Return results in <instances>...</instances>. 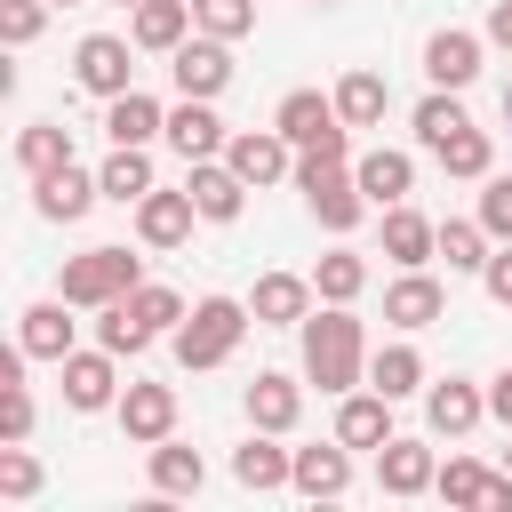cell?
<instances>
[{
	"instance_id": "1",
	"label": "cell",
	"mask_w": 512,
	"mask_h": 512,
	"mask_svg": "<svg viewBox=\"0 0 512 512\" xmlns=\"http://www.w3.org/2000/svg\"><path fill=\"white\" fill-rule=\"evenodd\" d=\"M304 376L320 392H352L368 376V344H360V320L352 304H328V312H304Z\"/></svg>"
},
{
	"instance_id": "2",
	"label": "cell",
	"mask_w": 512,
	"mask_h": 512,
	"mask_svg": "<svg viewBox=\"0 0 512 512\" xmlns=\"http://www.w3.org/2000/svg\"><path fill=\"white\" fill-rule=\"evenodd\" d=\"M248 304H232V296H200L192 312H184V328H176V360L184 368H224L232 352H240V336H248Z\"/></svg>"
},
{
	"instance_id": "3",
	"label": "cell",
	"mask_w": 512,
	"mask_h": 512,
	"mask_svg": "<svg viewBox=\"0 0 512 512\" xmlns=\"http://www.w3.org/2000/svg\"><path fill=\"white\" fill-rule=\"evenodd\" d=\"M272 128L296 144V152H320V160H344V112H336V96H320V88H296V96H280V112H272Z\"/></svg>"
},
{
	"instance_id": "4",
	"label": "cell",
	"mask_w": 512,
	"mask_h": 512,
	"mask_svg": "<svg viewBox=\"0 0 512 512\" xmlns=\"http://www.w3.org/2000/svg\"><path fill=\"white\" fill-rule=\"evenodd\" d=\"M296 184H304V200H312V216H320L328 232H352V224L368 216V192H360V176H352L344 160L304 152V160H296Z\"/></svg>"
},
{
	"instance_id": "5",
	"label": "cell",
	"mask_w": 512,
	"mask_h": 512,
	"mask_svg": "<svg viewBox=\"0 0 512 512\" xmlns=\"http://www.w3.org/2000/svg\"><path fill=\"white\" fill-rule=\"evenodd\" d=\"M128 288H136V256H128V248H88V256L64 264V288H56V296H64L72 312H104V304H120Z\"/></svg>"
},
{
	"instance_id": "6",
	"label": "cell",
	"mask_w": 512,
	"mask_h": 512,
	"mask_svg": "<svg viewBox=\"0 0 512 512\" xmlns=\"http://www.w3.org/2000/svg\"><path fill=\"white\" fill-rule=\"evenodd\" d=\"M128 72H136V64H128V40H112V32H88V40L72 48V80H80L88 96H104V104L136 88Z\"/></svg>"
},
{
	"instance_id": "7",
	"label": "cell",
	"mask_w": 512,
	"mask_h": 512,
	"mask_svg": "<svg viewBox=\"0 0 512 512\" xmlns=\"http://www.w3.org/2000/svg\"><path fill=\"white\" fill-rule=\"evenodd\" d=\"M168 72H176V88H184V96H224V80H232V40L200 32V40L168 48Z\"/></svg>"
},
{
	"instance_id": "8",
	"label": "cell",
	"mask_w": 512,
	"mask_h": 512,
	"mask_svg": "<svg viewBox=\"0 0 512 512\" xmlns=\"http://www.w3.org/2000/svg\"><path fill=\"white\" fill-rule=\"evenodd\" d=\"M96 200H104V184H96L88 168H72V160H64V168H48V176H32V208H40L48 224H80Z\"/></svg>"
},
{
	"instance_id": "9",
	"label": "cell",
	"mask_w": 512,
	"mask_h": 512,
	"mask_svg": "<svg viewBox=\"0 0 512 512\" xmlns=\"http://www.w3.org/2000/svg\"><path fill=\"white\" fill-rule=\"evenodd\" d=\"M184 192H192V208L208 216V224H232L240 208H248V176L232 168V160H192V176H184Z\"/></svg>"
},
{
	"instance_id": "10",
	"label": "cell",
	"mask_w": 512,
	"mask_h": 512,
	"mask_svg": "<svg viewBox=\"0 0 512 512\" xmlns=\"http://www.w3.org/2000/svg\"><path fill=\"white\" fill-rule=\"evenodd\" d=\"M112 360H120V352H104V344H96V352H64V360H56V368H64V400H72V408H120Z\"/></svg>"
},
{
	"instance_id": "11",
	"label": "cell",
	"mask_w": 512,
	"mask_h": 512,
	"mask_svg": "<svg viewBox=\"0 0 512 512\" xmlns=\"http://www.w3.org/2000/svg\"><path fill=\"white\" fill-rule=\"evenodd\" d=\"M288 152H296V144H288V136H280V128H240V136H232V144H224V160H232V168H240V176H248V184H280V176H288V168H296V160H288Z\"/></svg>"
},
{
	"instance_id": "12",
	"label": "cell",
	"mask_w": 512,
	"mask_h": 512,
	"mask_svg": "<svg viewBox=\"0 0 512 512\" xmlns=\"http://www.w3.org/2000/svg\"><path fill=\"white\" fill-rule=\"evenodd\" d=\"M192 216H200L192 192H160V184H152V192L136 200V232H144V248H184V240H192Z\"/></svg>"
},
{
	"instance_id": "13",
	"label": "cell",
	"mask_w": 512,
	"mask_h": 512,
	"mask_svg": "<svg viewBox=\"0 0 512 512\" xmlns=\"http://www.w3.org/2000/svg\"><path fill=\"white\" fill-rule=\"evenodd\" d=\"M440 312H448V296H440V280H432L424 264H408V272L384 288V320H392V328H432Z\"/></svg>"
},
{
	"instance_id": "14",
	"label": "cell",
	"mask_w": 512,
	"mask_h": 512,
	"mask_svg": "<svg viewBox=\"0 0 512 512\" xmlns=\"http://www.w3.org/2000/svg\"><path fill=\"white\" fill-rule=\"evenodd\" d=\"M120 432H128L136 448L168 440V432H176V392H168V384H128V392H120Z\"/></svg>"
},
{
	"instance_id": "15",
	"label": "cell",
	"mask_w": 512,
	"mask_h": 512,
	"mask_svg": "<svg viewBox=\"0 0 512 512\" xmlns=\"http://www.w3.org/2000/svg\"><path fill=\"white\" fill-rule=\"evenodd\" d=\"M376 480H384V496H424V488L440 480V464H432L424 440H400V432H392V440L376 448Z\"/></svg>"
},
{
	"instance_id": "16",
	"label": "cell",
	"mask_w": 512,
	"mask_h": 512,
	"mask_svg": "<svg viewBox=\"0 0 512 512\" xmlns=\"http://www.w3.org/2000/svg\"><path fill=\"white\" fill-rule=\"evenodd\" d=\"M424 80L432 88H472L480 80V32H432L424 40Z\"/></svg>"
},
{
	"instance_id": "17",
	"label": "cell",
	"mask_w": 512,
	"mask_h": 512,
	"mask_svg": "<svg viewBox=\"0 0 512 512\" xmlns=\"http://www.w3.org/2000/svg\"><path fill=\"white\" fill-rule=\"evenodd\" d=\"M168 144H176V152H184V168H192V160H216L232 136H224V120L208 112V96H184V104L168 112Z\"/></svg>"
},
{
	"instance_id": "18",
	"label": "cell",
	"mask_w": 512,
	"mask_h": 512,
	"mask_svg": "<svg viewBox=\"0 0 512 512\" xmlns=\"http://www.w3.org/2000/svg\"><path fill=\"white\" fill-rule=\"evenodd\" d=\"M312 280H296V272H264L256 280V296H248V312H256V328H296L304 312H312Z\"/></svg>"
},
{
	"instance_id": "19",
	"label": "cell",
	"mask_w": 512,
	"mask_h": 512,
	"mask_svg": "<svg viewBox=\"0 0 512 512\" xmlns=\"http://www.w3.org/2000/svg\"><path fill=\"white\" fill-rule=\"evenodd\" d=\"M480 416H488V400H480L464 376H448V384H432V392H424V424H432L440 440H464Z\"/></svg>"
},
{
	"instance_id": "20",
	"label": "cell",
	"mask_w": 512,
	"mask_h": 512,
	"mask_svg": "<svg viewBox=\"0 0 512 512\" xmlns=\"http://www.w3.org/2000/svg\"><path fill=\"white\" fill-rule=\"evenodd\" d=\"M336 440H344V448H384V440H392V400H384L376 384H368V392H344Z\"/></svg>"
},
{
	"instance_id": "21",
	"label": "cell",
	"mask_w": 512,
	"mask_h": 512,
	"mask_svg": "<svg viewBox=\"0 0 512 512\" xmlns=\"http://www.w3.org/2000/svg\"><path fill=\"white\" fill-rule=\"evenodd\" d=\"M352 176H360L368 208H400V200H408V184H416V160H408V152H384V144H376V152H360V168H352Z\"/></svg>"
},
{
	"instance_id": "22",
	"label": "cell",
	"mask_w": 512,
	"mask_h": 512,
	"mask_svg": "<svg viewBox=\"0 0 512 512\" xmlns=\"http://www.w3.org/2000/svg\"><path fill=\"white\" fill-rule=\"evenodd\" d=\"M384 256L408 272V264H432L440 256V224L416 216V208H384Z\"/></svg>"
},
{
	"instance_id": "23",
	"label": "cell",
	"mask_w": 512,
	"mask_h": 512,
	"mask_svg": "<svg viewBox=\"0 0 512 512\" xmlns=\"http://www.w3.org/2000/svg\"><path fill=\"white\" fill-rule=\"evenodd\" d=\"M296 416H304V392H296V376L264 368V376L248 384V424H256V432H288Z\"/></svg>"
},
{
	"instance_id": "24",
	"label": "cell",
	"mask_w": 512,
	"mask_h": 512,
	"mask_svg": "<svg viewBox=\"0 0 512 512\" xmlns=\"http://www.w3.org/2000/svg\"><path fill=\"white\" fill-rule=\"evenodd\" d=\"M288 488H296V496H344V488H352V448H344V440H336V448H296Z\"/></svg>"
},
{
	"instance_id": "25",
	"label": "cell",
	"mask_w": 512,
	"mask_h": 512,
	"mask_svg": "<svg viewBox=\"0 0 512 512\" xmlns=\"http://www.w3.org/2000/svg\"><path fill=\"white\" fill-rule=\"evenodd\" d=\"M104 136H112V144H152V136H168V112H160L144 88H128V96L104 104Z\"/></svg>"
},
{
	"instance_id": "26",
	"label": "cell",
	"mask_w": 512,
	"mask_h": 512,
	"mask_svg": "<svg viewBox=\"0 0 512 512\" xmlns=\"http://www.w3.org/2000/svg\"><path fill=\"white\" fill-rule=\"evenodd\" d=\"M288 472H296V448H272V432H256L248 448H232V480L240 488H288Z\"/></svg>"
},
{
	"instance_id": "27",
	"label": "cell",
	"mask_w": 512,
	"mask_h": 512,
	"mask_svg": "<svg viewBox=\"0 0 512 512\" xmlns=\"http://www.w3.org/2000/svg\"><path fill=\"white\" fill-rule=\"evenodd\" d=\"M192 24H200V16H192V0H144V8H136V24H128V40L168 56V48H184V32H192Z\"/></svg>"
},
{
	"instance_id": "28",
	"label": "cell",
	"mask_w": 512,
	"mask_h": 512,
	"mask_svg": "<svg viewBox=\"0 0 512 512\" xmlns=\"http://www.w3.org/2000/svg\"><path fill=\"white\" fill-rule=\"evenodd\" d=\"M384 104H392L384 72H344V80H336V112H344V128H376Z\"/></svg>"
},
{
	"instance_id": "29",
	"label": "cell",
	"mask_w": 512,
	"mask_h": 512,
	"mask_svg": "<svg viewBox=\"0 0 512 512\" xmlns=\"http://www.w3.org/2000/svg\"><path fill=\"white\" fill-rule=\"evenodd\" d=\"M96 184H104V200H144L152 192V160H144V144H112V160L96 168Z\"/></svg>"
},
{
	"instance_id": "30",
	"label": "cell",
	"mask_w": 512,
	"mask_h": 512,
	"mask_svg": "<svg viewBox=\"0 0 512 512\" xmlns=\"http://www.w3.org/2000/svg\"><path fill=\"white\" fill-rule=\"evenodd\" d=\"M64 312H72L64 296H56V304H32V312H24V336H16V344H24L32 360H64V352H72V320H64Z\"/></svg>"
},
{
	"instance_id": "31",
	"label": "cell",
	"mask_w": 512,
	"mask_h": 512,
	"mask_svg": "<svg viewBox=\"0 0 512 512\" xmlns=\"http://www.w3.org/2000/svg\"><path fill=\"white\" fill-rule=\"evenodd\" d=\"M200 480H208V464H200V448H176V440H152V488H160V496H200Z\"/></svg>"
},
{
	"instance_id": "32",
	"label": "cell",
	"mask_w": 512,
	"mask_h": 512,
	"mask_svg": "<svg viewBox=\"0 0 512 512\" xmlns=\"http://www.w3.org/2000/svg\"><path fill=\"white\" fill-rule=\"evenodd\" d=\"M368 384H376L384 400H408V392H424V360H416V344H384V352L368 360Z\"/></svg>"
},
{
	"instance_id": "33",
	"label": "cell",
	"mask_w": 512,
	"mask_h": 512,
	"mask_svg": "<svg viewBox=\"0 0 512 512\" xmlns=\"http://www.w3.org/2000/svg\"><path fill=\"white\" fill-rule=\"evenodd\" d=\"M64 160H72V136H64L56 120H32V128L16 136V168H24V176H48V168H64Z\"/></svg>"
},
{
	"instance_id": "34",
	"label": "cell",
	"mask_w": 512,
	"mask_h": 512,
	"mask_svg": "<svg viewBox=\"0 0 512 512\" xmlns=\"http://www.w3.org/2000/svg\"><path fill=\"white\" fill-rule=\"evenodd\" d=\"M456 128H472V120H464V104H456V88H432V96L416 104V144H424V152H440Z\"/></svg>"
},
{
	"instance_id": "35",
	"label": "cell",
	"mask_w": 512,
	"mask_h": 512,
	"mask_svg": "<svg viewBox=\"0 0 512 512\" xmlns=\"http://www.w3.org/2000/svg\"><path fill=\"white\" fill-rule=\"evenodd\" d=\"M488 240H496V232H488L480 216H472V224L448 216V224H440V256H448V272H480V264H488Z\"/></svg>"
},
{
	"instance_id": "36",
	"label": "cell",
	"mask_w": 512,
	"mask_h": 512,
	"mask_svg": "<svg viewBox=\"0 0 512 512\" xmlns=\"http://www.w3.org/2000/svg\"><path fill=\"white\" fill-rule=\"evenodd\" d=\"M312 288H320L328 304H352V296L368 288V264H360L352 248H336V256H320V264H312Z\"/></svg>"
},
{
	"instance_id": "37",
	"label": "cell",
	"mask_w": 512,
	"mask_h": 512,
	"mask_svg": "<svg viewBox=\"0 0 512 512\" xmlns=\"http://www.w3.org/2000/svg\"><path fill=\"white\" fill-rule=\"evenodd\" d=\"M96 344H104V352H120V360H136V352L152 344V328H144V320L128 312V296H120V304H104V312H96Z\"/></svg>"
},
{
	"instance_id": "38",
	"label": "cell",
	"mask_w": 512,
	"mask_h": 512,
	"mask_svg": "<svg viewBox=\"0 0 512 512\" xmlns=\"http://www.w3.org/2000/svg\"><path fill=\"white\" fill-rule=\"evenodd\" d=\"M432 488H440L448 504H488V488H496V472H488V464H472V456H448Z\"/></svg>"
},
{
	"instance_id": "39",
	"label": "cell",
	"mask_w": 512,
	"mask_h": 512,
	"mask_svg": "<svg viewBox=\"0 0 512 512\" xmlns=\"http://www.w3.org/2000/svg\"><path fill=\"white\" fill-rule=\"evenodd\" d=\"M432 160H440L448 176H488V160H496V152H488V128H456Z\"/></svg>"
},
{
	"instance_id": "40",
	"label": "cell",
	"mask_w": 512,
	"mask_h": 512,
	"mask_svg": "<svg viewBox=\"0 0 512 512\" xmlns=\"http://www.w3.org/2000/svg\"><path fill=\"white\" fill-rule=\"evenodd\" d=\"M128 312H136L152 336H160V328H184V296H176V288H152V280L128 288Z\"/></svg>"
},
{
	"instance_id": "41",
	"label": "cell",
	"mask_w": 512,
	"mask_h": 512,
	"mask_svg": "<svg viewBox=\"0 0 512 512\" xmlns=\"http://www.w3.org/2000/svg\"><path fill=\"white\" fill-rule=\"evenodd\" d=\"M192 16H200V32H216V40H240V32L256 24V0H192Z\"/></svg>"
},
{
	"instance_id": "42",
	"label": "cell",
	"mask_w": 512,
	"mask_h": 512,
	"mask_svg": "<svg viewBox=\"0 0 512 512\" xmlns=\"http://www.w3.org/2000/svg\"><path fill=\"white\" fill-rule=\"evenodd\" d=\"M40 24H48V0H0V40L8 48H32Z\"/></svg>"
},
{
	"instance_id": "43",
	"label": "cell",
	"mask_w": 512,
	"mask_h": 512,
	"mask_svg": "<svg viewBox=\"0 0 512 512\" xmlns=\"http://www.w3.org/2000/svg\"><path fill=\"white\" fill-rule=\"evenodd\" d=\"M0 496H16V504H24V496H40V464L24 456V440H8V448H0Z\"/></svg>"
},
{
	"instance_id": "44",
	"label": "cell",
	"mask_w": 512,
	"mask_h": 512,
	"mask_svg": "<svg viewBox=\"0 0 512 512\" xmlns=\"http://www.w3.org/2000/svg\"><path fill=\"white\" fill-rule=\"evenodd\" d=\"M488 192H480V224L496 232V240H512V176H480Z\"/></svg>"
},
{
	"instance_id": "45",
	"label": "cell",
	"mask_w": 512,
	"mask_h": 512,
	"mask_svg": "<svg viewBox=\"0 0 512 512\" xmlns=\"http://www.w3.org/2000/svg\"><path fill=\"white\" fill-rule=\"evenodd\" d=\"M24 432H32V392L16 376V384H0V440H24Z\"/></svg>"
},
{
	"instance_id": "46",
	"label": "cell",
	"mask_w": 512,
	"mask_h": 512,
	"mask_svg": "<svg viewBox=\"0 0 512 512\" xmlns=\"http://www.w3.org/2000/svg\"><path fill=\"white\" fill-rule=\"evenodd\" d=\"M480 288H488V296L512 312V240H504V248H488V264H480Z\"/></svg>"
},
{
	"instance_id": "47",
	"label": "cell",
	"mask_w": 512,
	"mask_h": 512,
	"mask_svg": "<svg viewBox=\"0 0 512 512\" xmlns=\"http://www.w3.org/2000/svg\"><path fill=\"white\" fill-rule=\"evenodd\" d=\"M488 40H496V48H512V0H496V8H488Z\"/></svg>"
},
{
	"instance_id": "48",
	"label": "cell",
	"mask_w": 512,
	"mask_h": 512,
	"mask_svg": "<svg viewBox=\"0 0 512 512\" xmlns=\"http://www.w3.org/2000/svg\"><path fill=\"white\" fill-rule=\"evenodd\" d=\"M488 408H496V416H504V424H512V368H504V376H496V392H488Z\"/></svg>"
},
{
	"instance_id": "49",
	"label": "cell",
	"mask_w": 512,
	"mask_h": 512,
	"mask_svg": "<svg viewBox=\"0 0 512 512\" xmlns=\"http://www.w3.org/2000/svg\"><path fill=\"white\" fill-rule=\"evenodd\" d=\"M504 120H512V80H504Z\"/></svg>"
},
{
	"instance_id": "50",
	"label": "cell",
	"mask_w": 512,
	"mask_h": 512,
	"mask_svg": "<svg viewBox=\"0 0 512 512\" xmlns=\"http://www.w3.org/2000/svg\"><path fill=\"white\" fill-rule=\"evenodd\" d=\"M120 8H144V0H120Z\"/></svg>"
},
{
	"instance_id": "51",
	"label": "cell",
	"mask_w": 512,
	"mask_h": 512,
	"mask_svg": "<svg viewBox=\"0 0 512 512\" xmlns=\"http://www.w3.org/2000/svg\"><path fill=\"white\" fill-rule=\"evenodd\" d=\"M504 472H512V448H504Z\"/></svg>"
},
{
	"instance_id": "52",
	"label": "cell",
	"mask_w": 512,
	"mask_h": 512,
	"mask_svg": "<svg viewBox=\"0 0 512 512\" xmlns=\"http://www.w3.org/2000/svg\"><path fill=\"white\" fill-rule=\"evenodd\" d=\"M48 8H72V0H48Z\"/></svg>"
},
{
	"instance_id": "53",
	"label": "cell",
	"mask_w": 512,
	"mask_h": 512,
	"mask_svg": "<svg viewBox=\"0 0 512 512\" xmlns=\"http://www.w3.org/2000/svg\"><path fill=\"white\" fill-rule=\"evenodd\" d=\"M320 8H328V0H320Z\"/></svg>"
}]
</instances>
